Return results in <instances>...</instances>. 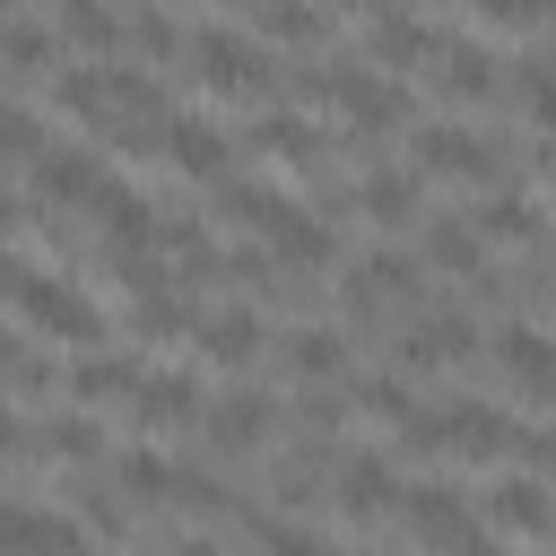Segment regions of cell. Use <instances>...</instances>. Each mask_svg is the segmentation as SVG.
Masks as SVG:
<instances>
[{
    "instance_id": "obj_20",
    "label": "cell",
    "mask_w": 556,
    "mask_h": 556,
    "mask_svg": "<svg viewBox=\"0 0 556 556\" xmlns=\"http://www.w3.org/2000/svg\"><path fill=\"white\" fill-rule=\"evenodd\" d=\"M96 217H104V243H113V252H139V243H156V226H165V217H156V208H148V200H139L122 174L96 191Z\"/></svg>"
},
{
    "instance_id": "obj_34",
    "label": "cell",
    "mask_w": 556,
    "mask_h": 556,
    "mask_svg": "<svg viewBox=\"0 0 556 556\" xmlns=\"http://www.w3.org/2000/svg\"><path fill=\"white\" fill-rule=\"evenodd\" d=\"M252 521V539H261V556H339L321 530H304V521H278V513H243Z\"/></svg>"
},
{
    "instance_id": "obj_26",
    "label": "cell",
    "mask_w": 556,
    "mask_h": 556,
    "mask_svg": "<svg viewBox=\"0 0 556 556\" xmlns=\"http://www.w3.org/2000/svg\"><path fill=\"white\" fill-rule=\"evenodd\" d=\"M252 26H261L269 43H295V52H313V43L330 35V17H321L313 0H252Z\"/></svg>"
},
{
    "instance_id": "obj_25",
    "label": "cell",
    "mask_w": 556,
    "mask_h": 556,
    "mask_svg": "<svg viewBox=\"0 0 556 556\" xmlns=\"http://www.w3.org/2000/svg\"><path fill=\"white\" fill-rule=\"evenodd\" d=\"M52 26H61V43H78V52H113V43H130V26H122L104 0H52Z\"/></svg>"
},
{
    "instance_id": "obj_21",
    "label": "cell",
    "mask_w": 556,
    "mask_h": 556,
    "mask_svg": "<svg viewBox=\"0 0 556 556\" xmlns=\"http://www.w3.org/2000/svg\"><path fill=\"white\" fill-rule=\"evenodd\" d=\"M226 217H235L243 235H261V243H278V235L295 226V200H287L278 182H226Z\"/></svg>"
},
{
    "instance_id": "obj_29",
    "label": "cell",
    "mask_w": 556,
    "mask_h": 556,
    "mask_svg": "<svg viewBox=\"0 0 556 556\" xmlns=\"http://www.w3.org/2000/svg\"><path fill=\"white\" fill-rule=\"evenodd\" d=\"M348 400H356L365 417H382V426H417V417H426L417 391H408V374H365V382H348Z\"/></svg>"
},
{
    "instance_id": "obj_17",
    "label": "cell",
    "mask_w": 556,
    "mask_h": 556,
    "mask_svg": "<svg viewBox=\"0 0 556 556\" xmlns=\"http://www.w3.org/2000/svg\"><path fill=\"white\" fill-rule=\"evenodd\" d=\"M165 165H174L182 182H217V174H226V139H217L200 113H174V122H165Z\"/></svg>"
},
{
    "instance_id": "obj_31",
    "label": "cell",
    "mask_w": 556,
    "mask_h": 556,
    "mask_svg": "<svg viewBox=\"0 0 556 556\" xmlns=\"http://www.w3.org/2000/svg\"><path fill=\"white\" fill-rule=\"evenodd\" d=\"M130 330L139 339H182V330H200V313L174 287H148V295H130Z\"/></svg>"
},
{
    "instance_id": "obj_24",
    "label": "cell",
    "mask_w": 556,
    "mask_h": 556,
    "mask_svg": "<svg viewBox=\"0 0 556 556\" xmlns=\"http://www.w3.org/2000/svg\"><path fill=\"white\" fill-rule=\"evenodd\" d=\"M130 417H139V426H191V417H200V382H191V374H148L139 400H130Z\"/></svg>"
},
{
    "instance_id": "obj_35",
    "label": "cell",
    "mask_w": 556,
    "mask_h": 556,
    "mask_svg": "<svg viewBox=\"0 0 556 556\" xmlns=\"http://www.w3.org/2000/svg\"><path fill=\"white\" fill-rule=\"evenodd\" d=\"M130 52H148V61H191V43H182V26H174L165 9H139V17H130Z\"/></svg>"
},
{
    "instance_id": "obj_8",
    "label": "cell",
    "mask_w": 556,
    "mask_h": 556,
    "mask_svg": "<svg viewBox=\"0 0 556 556\" xmlns=\"http://www.w3.org/2000/svg\"><path fill=\"white\" fill-rule=\"evenodd\" d=\"M391 356H400V374H434V365H460V356H478V321H469V313H434V321H408Z\"/></svg>"
},
{
    "instance_id": "obj_14",
    "label": "cell",
    "mask_w": 556,
    "mask_h": 556,
    "mask_svg": "<svg viewBox=\"0 0 556 556\" xmlns=\"http://www.w3.org/2000/svg\"><path fill=\"white\" fill-rule=\"evenodd\" d=\"M330 495H339V513H348V521L391 513V460H382V452H348V460L330 469Z\"/></svg>"
},
{
    "instance_id": "obj_27",
    "label": "cell",
    "mask_w": 556,
    "mask_h": 556,
    "mask_svg": "<svg viewBox=\"0 0 556 556\" xmlns=\"http://www.w3.org/2000/svg\"><path fill=\"white\" fill-rule=\"evenodd\" d=\"M434 87H443L452 104L495 96V52H486V43H452V52H443V70H434Z\"/></svg>"
},
{
    "instance_id": "obj_39",
    "label": "cell",
    "mask_w": 556,
    "mask_h": 556,
    "mask_svg": "<svg viewBox=\"0 0 556 556\" xmlns=\"http://www.w3.org/2000/svg\"><path fill=\"white\" fill-rule=\"evenodd\" d=\"M174 504H182V513H226L217 469H174Z\"/></svg>"
},
{
    "instance_id": "obj_2",
    "label": "cell",
    "mask_w": 556,
    "mask_h": 556,
    "mask_svg": "<svg viewBox=\"0 0 556 556\" xmlns=\"http://www.w3.org/2000/svg\"><path fill=\"white\" fill-rule=\"evenodd\" d=\"M191 78H200L208 96H226V104H261V96L278 87V61H269L252 35L200 26V35H191Z\"/></svg>"
},
{
    "instance_id": "obj_6",
    "label": "cell",
    "mask_w": 556,
    "mask_h": 556,
    "mask_svg": "<svg viewBox=\"0 0 556 556\" xmlns=\"http://www.w3.org/2000/svg\"><path fill=\"white\" fill-rule=\"evenodd\" d=\"M104 182H113V174H104L87 148H43V156L26 165V191H35L43 208H96Z\"/></svg>"
},
{
    "instance_id": "obj_7",
    "label": "cell",
    "mask_w": 556,
    "mask_h": 556,
    "mask_svg": "<svg viewBox=\"0 0 556 556\" xmlns=\"http://www.w3.org/2000/svg\"><path fill=\"white\" fill-rule=\"evenodd\" d=\"M504 156H495V139H478V130H460V122H434V130H417V174H443V182H486Z\"/></svg>"
},
{
    "instance_id": "obj_5",
    "label": "cell",
    "mask_w": 556,
    "mask_h": 556,
    "mask_svg": "<svg viewBox=\"0 0 556 556\" xmlns=\"http://www.w3.org/2000/svg\"><path fill=\"white\" fill-rule=\"evenodd\" d=\"M9 452H17V469H35V460H96L104 452V426L96 417H35V408H17V426H9Z\"/></svg>"
},
{
    "instance_id": "obj_12",
    "label": "cell",
    "mask_w": 556,
    "mask_h": 556,
    "mask_svg": "<svg viewBox=\"0 0 556 556\" xmlns=\"http://www.w3.org/2000/svg\"><path fill=\"white\" fill-rule=\"evenodd\" d=\"M9 556H96L87 547V530L70 521V513H43V504H9Z\"/></svg>"
},
{
    "instance_id": "obj_44",
    "label": "cell",
    "mask_w": 556,
    "mask_h": 556,
    "mask_svg": "<svg viewBox=\"0 0 556 556\" xmlns=\"http://www.w3.org/2000/svg\"><path fill=\"white\" fill-rule=\"evenodd\" d=\"M547 287H556V261H547Z\"/></svg>"
},
{
    "instance_id": "obj_18",
    "label": "cell",
    "mask_w": 556,
    "mask_h": 556,
    "mask_svg": "<svg viewBox=\"0 0 556 556\" xmlns=\"http://www.w3.org/2000/svg\"><path fill=\"white\" fill-rule=\"evenodd\" d=\"M443 278H486V235L478 217H426V243H417Z\"/></svg>"
},
{
    "instance_id": "obj_22",
    "label": "cell",
    "mask_w": 556,
    "mask_h": 556,
    "mask_svg": "<svg viewBox=\"0 0 556 556\" xmlns=\"http://www.w3.org/2000/svg\"><path fill=\"white\" fill-rule=\"evenodd\" d=\"M200 356L208 365H252L261 356V313H243V304H226V313H200Z\"/></svg>"
},
{
    "instance_id": "obj_9",
    "label": "cell",
    "mask_w": 556,
    "mask_h": 556,
    "mask_svg": "<svg viewBox=\"0 0 556 556\" xmlns=\"http://www.w3.org/2000/svg\"><path fill=\"white\" fill-rule=\"evenodd\" d=\"M139 382H148V365L139 356H122V348H87L78 365H70V382H61V400H78V408H104V400H139Z\"/></svg>"
},
{
    "instance_id": "obj_3",
    "label": "cell",
    "mask_w": 556,
    "mask_h": 556,
    "mask_svg": "<svg viewBox=\"0 0 556 556\" xmlns=\"http://www.w3.org/2000/svg\"><path fill=\"white\" fill-rule=\"evenodd\" d=\"M400 443H426V452H452V460H495V452H521V426L486 400H452L426 426H400Z\"/></svg>"
},
{
    "instance_id": "obj_15",
    "label": "cell",
    "mask_w": 556,
    "mask_h": 556,
    "mask_svg": "<svg viewBox=\"0 0 556 556\" xmlns=\"http://www.w3.org/2000/svg\"><path fill=\"white\" fill-rule=\"evenodd\" d=\"M495 530H513V539H556V478H504V486H495Z\"/></svg>"
},
{
    "instance_id": "obj_41",
    "label": "cell",
    "mask_w": 556,
    "mask_h": 556,
    "mask_svg": "<svg viewBox=\"0 0 556 556\" xmlns=\"http://www.w3.org/2000/svg\"><path fill=\"white\" fill-rule=\"evenodd\" d=\"M452 556H504V547H495V539H486V530H469V539H460V547H452Z\"/></svg>"
},
{
    "instance_id": "obj_19",
    "label": "cell",
    "mask_w": 556,
    "mask_h": 556,
    "mask_svg": "<svg viewBox=\"0 0 556 556\" xmlns=\"http://www.w3.org/2000/svg\"><path fill=\"white\" fill-rule=\"evenodd\" d=\"M261 156H278V165H295V174H321V130L304 122V113H261L252 130H243Z\"/></svg>"
},
{
    "instance_id": "obj_38",
    "label": "cell",
    "mask_w": 556,
    "mask_h": 556,
    "mask_svg": "<svg viewBox=\"0 0 556 556\" xmlns=\"http://www.w3.org/2000/svg\"><path fill=\"white\" fill-rule=\"evenodd\" d=\"M513 87H521V113L556 139V61H521V78H513Z\"/></svg>"
},
{
    "instance_id": "obj_33",
    "label": "cell",
    "mask_w": 556,
    "mask_h": 556,
    "mask_svg": "<svg viewBox=\"0 0 556 556\" xmlns=\"http://www.w3.org/2000/svg\"><path fill=\"white\" fill-rule=\"evenodd\" d=\"M365 287H374L382 304H408V295L426 287V252H374V261H365Z\"/></svg>"
},
{
    "instance_id": "obj_43",
    "label": "cell",
    "mask_w": 556,
    "mask_h": 556,
    "mask_svg": "<svg viewBox=\"0 0 556 556\" xmlns=\"http://www.w3.org/2000/svg\"><path fill=\"white\" fill-rule=\"evenodd\" d=\"M339 9H382V0H339Z\"/></svg>"
},
{
    "instance_id": "obj_1",
    "label": "cell",
    "mask_w": 556,
    "mask_h": 556,
    "mask_svg": "<svg viewBox=\"0 0 556 556\" xmlns=\"http://www.w3.org/2000/svg\"><path fill=\"white\" fill-rule=\"evenodd\" d=\"M9 295H17V321L35 330V339H61V348H104V313H96V295L87 287H70L61 269H43L35 252H17L9 261Z\"/></svg>"
},
{
    "instance_id": "obj_16",
    "label": "cell",
    "mask_w": 556,
    "mask_h": 556,
    "mask_svg": "<svg viewBox=\"0 0 556 556\" xmlns=\"http://www.w3.org/2000/svg\"><path fill=\"white\" fill-rule=\"evenodd\" d=\"M400 521H408L417 539H434L443 556H452V547L478 530V521H469V504H460L452 486H408V495H400Z\"/></svg>"
},
{
    "instance_id": "obj_28",
    "label": "cell",
    "mask_w": 556,
    "mask_h": 556,
    "mask_svg": "<svg viewBox=\"0 0 556 556\" xmlns=\"http://www.w3.org/2000/svg\"><path fill=\"white\" fill-rule=\"evenodd\" d=\"M469 217H478L486 243H539V200H530V191H495V200H478Z\"/></svg>"
},
{
    "instance_id": "obj_42",
    "label": "cell",
    "mask_w": 556,
    "mask_h": 556,
    "mask_svg": "<svg viewBox=\"0 0 556 556\" xmlns=\"http://www.w3.org/2000/svg\"><path fill=\"white\" fill-rule=\"evenodd\" d=\"M165 556H217V547H208V539H174Z\"/></svg>"
},
{
    "instance_id": "obj_11",
    "label": "cell",
    "mask_w": 556,
    "mask_h": 556,
    "mask_svg": "<svg viewBox=\"0 0 556 556\" xmlns=\"http://www.w3.org/2000/svg\"><path fill=\"white\" fill-rule=\"evenodd\" d=\"M200 426H208L217 452H261V443L278 434V400H269V391H226Z\"/></svg>"
},
{
    "instance_id": "obj_37",
    "label": "cell",
    "mask_w": 556,
    "mask_h": 556,
    "mask_svg": "<svg viewBox=\"0 0 556 556\" xmlns=\"http://www.w3.org/2000/svg\"><path fill=\"white\" fill-rule=\"evenodd\" d=\"M78 513H87V530H104V539H122L139 504H130V495H122V478H113V486H78Z\"/></svg>"
},
{
    "instance_id": "obj_45",
    "label": "cell",
    "mask_w": 556,
    "mask_h": 556,
    "mask_svg": "<svg viewBox=\"0 0 556 556\" xmlns=\"http://www.w3.org/2000/svg\"><path fill=\"white\" fill-rule=\"evenodd\" d=\"M547 547H556V539H547Z\"/></svg>"
},
{
    "instance_id": "obj_32",
    "label": "cell",
    "mask_w": 556,
    "mask_h": 556,
    "mask_svg": "<svg viewBox=\"0 0 556 556\" xmlns=\"http://www.w3.org/2000/svg\"><path fill=\"white\" fill-rule=\"evenodd\" d=\"M113 478H122V495H130L139 513H148V504H174V460H165V452H122Z\"/></svg>"
},
{
    "instance_id": "obj_13",
    "label": "cell",
    "mask_w": 556,
    "mask_h": 556,
    "mask_svg": "<svg viewBox=\"0 0 556 556\" xmlns=\"http://www.w3.org/2000/svg\"><path fill=\"white\" fill-rule=\"evenodd\" d=\"M495 356H504V374H513L521 400H556V339H547V330L513 321V330L495 339Z\"/></svg>"
},
{
    "instance_id": "obj_40",
    "label": "cell",
    "mask_w": 556,
    "mask_h": 556,
    "mask_svg": "<svg viewBox=\"0 0 556 556\" xmlns=\"http://www.w3.org/2000/svg\"><path fill=\"white\" fill-rule=\"evenodd\" d=\"M486 26H556V0H469Z\"/></svg>"
},
{
    "instance_id": "obj_4",
    "label": "cell",
    "mask_w": 556,
    "mask_h": 556,
    "mask_svg": "<svg viewBox=\"0 0 556 556\" xmlns=\"http://www.w3.org/2000/svg\"><path fill=\"white\" fill-rule=\"evenodd\" d=\"M295 96H330V104L356 122V139H382V130H400V122H408V96H400L391 78H374V70H348V61L304 70V78H295Z\"/></svg>"
},
{
    "instance_id": "obj_30",
    "label": "cell",
    "mask_w": 556,
    "mask_h": 556,
    "mask_svg": "<svg viewBox=\"0 0 556 556\" xmlns=\"http://www.w3.org/2000/svg\"><path fill=\"white\" fill-rule=\"evenodd\" d=\"M356 208H365L374 226H408V217H417V174H391V165H382V174H365Z\"/></svg>"
},
{
    "instance_id": "obj_23",
    "label": "cell",
    "mask_w": 556,
    "mask_h": 556,
    "mask_svg": "<svg viewBox=\"0 0 556 556\" xmlns=\"http://www.w3.org/2000/svg\"><path fill=\"white\" fill-rule=\"evenodd\" d=\"M287 365H295V382H348V330H330V321H304L295 339H287Z\"/></svg>"
},
{
    "instance_id": "obj_36",
    "label": "cell",
    "mask_w": 556,
    "mask_h": 556,
    "mask_svg": "<svg viewBox=\"0 0 556 556\" xmlns=\"http://www.w3.org/2000/svg\"><path fill=\"white\" fill-rule=\"evenodd\" d=\"M43 61H52V35L17 9V26H9V78H17V87H35V78H43Z\"/></svg>"
},
{
    "instance_id": "obj_10",
    "label": "cell",
    "mask_w": 556,
    "mask_h": 556,
    "mask_svg": "<svg viewBox=\"0 0 556 556\" xmlns=\"http://www.w3.org/2000/svg\"><path fill=\"white\" fill-rule=\"evenodd\" d=\"M365 43H374V61H391V70H417V61H443V52H452V43H443V35H434L417 9H391V0L374 9Z\"/></svg>"
}]
</instances>
